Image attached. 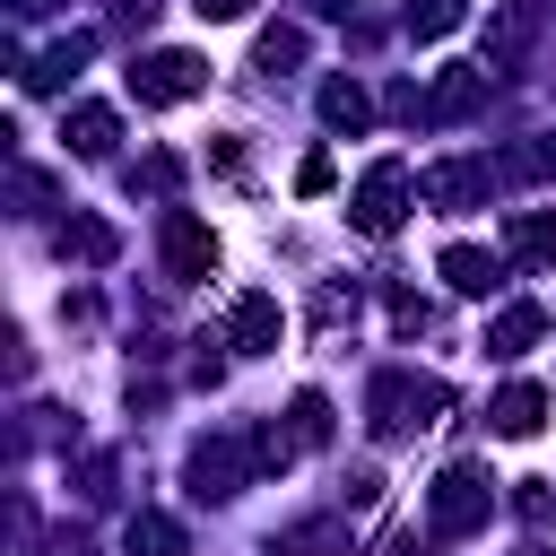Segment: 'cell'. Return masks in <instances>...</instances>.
Masks as SVG:
<instances>
[{"mask_svg":"<svg viewBox=\"0 0 556 556\" xmlns=\"http://www.w3.org/2000/svg\"><path fill=\"white\" fill-rule=\"evenodd\" d=\"M504 243L521 269H556V208H513L504 217Z\"/></svg>","mask_w":556,"mask_h":556,"instance_id":"obj_12","label":"cell"},{"mask_svg":"<svg viewBox=\"0 0 556 556\" xmlns=\"http://www.w3.org/2000/svg\"><path fill=\"white\" fill-rule=\"evenodd\" d=\"M278 330H287L278 295H235V313H226V339H235L243 356H269V348H278Z\"/></svg>","mask_w":556,"mask_h":556,"instance_id":"obj_8","label":"cell"},{"mask_svg":"<svg viewBox=\"0 0 556 556\" xmlns=\"http://www.w3.org/2000/svg\"><path fill=\"white\" fill-rule=\"evenodd\" d=\"M278 556H348V530H339V521H295V530L278 539Z\"/></svg>","mask_w":556,"mask_h":556,"instance_id":"obj_20","label":"cell"},{"mask_svg":"<svg viewBox=\"0 0 556 556\" xmlns=\"http://www.w3.org/2000/svg\"><path fill=\"white\" fill-rule=\"evenodd\" d=\"M539 339H547V313H539V304H504V313L486 321V356H495V365H513V356H530Z\"/></svg>","mask_w":556,"mask_h":556,"instance_id":"obj_10","label":"cell"},{"mask_svg":"<svg viewBox=\"0 0 556 556\" xmlns=\"http://www.w3.org/2000/svg\"><path fill=\"white\" fill-rule=\"evenodd\" d=\"M408 191H417V182H408V165H400V156H382V165L356 182V200H348V226H356V235H374V243H382V235H400V217H408Z\"/></svg>","mask_w":556,"mask_h":556,"instance_id":"obj_3","label":"cell"},{"mask_svg":"<svg viewBox=\"0 0 556 556\" xmlns=\"http://www.w3.org/2000/svg\"><path fill=\"white\" fill-rule=\"evenodd\" d=\"M61 139H70V156H113V139H122V122H113V104H70V122H61Z\"/></svg>","mask_w":556,"mask_h":556,"instance_id":"obj_13","label":"cell"},{"mask_svg":"<svg viewBox=\"0 0 556 556\" xmlns=\"http://www.w3.org/2000/svg\"><path fill=\"white\" fill-rule=\"evenodd\" d=\"M486 104V70L478 61H452L443 78H434V96H426V122H469Z\"/></svg>","mask_w":556,"mask_h":556,"instance_id":"obj_7","label":"cell"},{"mask_svg":"<svg viewBox=\"0 0 556 556\" xmlns=\"http://www.w3.org/2000/svg\"><path fill=\"white\" fill-rule=\"evenodd\" d=\"M156 243H165V278H174V287H200V278L217 269V235H208L191 208H165Z\"/></svg>","mask_w":556,"mask_h":556,"instance_id":"obj_6","label":"cell"},{"mask_svg":"<svg viewBox=\"0 0 556 556\" xmlns=\"http://www.w3.org/2000/svg\"><path fill=\"white\" fill-rule=\"evenodd\" d=\"M460 17H469V0H408V35L417 43H443Z\"/></svg>","mask_w":556,"mask_h":556,"instance_id":"obj_21","label":"cell"},{"mask_svg":"<svg viewBox=\"0 0 556 556\" xmlns=\"http://www.w3.org/2000/svg\"><path fill=\"white\" fill-rule=\"evenodd\" d=\"M9 9H17V17H43V9H52V0H9Z\"/></svg>","mask_w":556,"mask_h":556,"instance_id":"obj_27","label":"cell"},{"mask_svg":"<svg viewBox=\"0 0 556 556\" xmlns=\"http://www.w3.org/2000/svg\"><path fill=\"white\" fill-rule=\"evenodd\" d=\"M122 252V235L104 226V217H61V261H87V269H104Z\"/></svg>","mask_w":556,"mask_h":556,"instance_id":"obj_16","label":"cell"},{"mask_svg":"<svg viewBox=\"0 0 556 556\" xmlns=\"http://www.w3.org/2000/svg\"><path fill=\"white\" fill-rule=\"evenodd\" d=\"M417 191H426L434 208H469V200L486 191V165H426V174H417Z\"/></svg>","mask_w":556,"mask_h":556,"instance_id":"obj_15","label":"cell"},{"mask_svg":"<svg viewBox=\"0 0 556 556\" xmlns=\"http://www.w3.org/2000/svg\"><path fill=\"white\" fill-rule=\"evenodd\" d=\"M174 182H182V156H174V148H156V156H139V165H130V191H156V200H165Z\"/></svg>","mask_w":556,"mask_h":556,"instance_id":"obj_23","label":"cell"},{"mask_svg":"<svg viewBox=\"0 0 556 556\" xmlns=\"http://www.w3.org/2000/svg\"><path fill=\"white\" fill-rule=\"evenodd\" d=\"M122 547H130V556H191V539H182V521H174V513H130Z\"/></svg>","mask_w":556,"mask_h":556,"instance_id":"obj_17","label":"cell"},{"mask_svg":"<svg viewBox=\"0 0 556 556\" xmlns=\"http://www.w3.org/2000/svg\"><path fill=\"white\" fill-rule=\"evenodd\" d=\"M191 9H200V17H208V26H226V17H243V9H252V0H191Z\"/></svg>","mask_w":556,"mask_h":556,"instance_id":"obj_26","label":"cell"},{"mask_svg":"<svg viewBox=\"0 0 556 556\" xmlns=\"http://www.w3.org/2000/svg\"><path fill=\"white\" fill-rule=\"evenodd\" d=\"M87 52H96V35H61V43H52V52H35V61L17 70V78H26L35 96H52V87H61V78H70V70H78Z\"/></svg>","mask_w":556,"mask_h":556,"instance_id":"obj_14","label":"cell"},{"mask_svg":"<svg viewBox=\"0 0 556 556\" xmlns=\"http://www.w3.org/2000/svg\"><path fill=\"white\" fill-rule=\"evenodd\" d=\"M321 9H348V0H321Z\"/></svg>","mask_w":556,"mask_h":556,"instance_id":"obj_28","label":"cell"},{"mask_svg":"<svg viewBox=\"0 0 556 556\" xmlns=\"http://www.w3.org/2000/svg\"><path fill=\"white\" fill-rule=\"evenodd\" d=\"M434 408H452V391H443V382H417V374H374V391H365V417H374L382 443L434 426Z\"/></svg>","mask_w":556,"mask_h":556,"instance_id":"obj_1","label":"cell"},{"mask_svg":"<svg viewBox=\"0 0 556 556\" xmlns=\"http://www.w3.org/2000/svg\"><path fill=\"white\" fill-rule=\"evenodd\" d=\"M252 469H261L252 434H208V443H191V495H208V504L243 495V486H252Z\"/></svg>","mask_w":556,"mask_h":556,"instance_id":"obj_4","label":"cell"},{"mask_svg":"<svg viewBox=\"0 0 556 556\" xmlns=\"http://www.w3.org/2000/svg\"><path fill=\"white\" fill-rule=\"evenodd\" d=\"M330 182H339V165H330V148H313V156L295 165V191H304V200H321Z\"/></svg>","mask_w":556,"mask_h":556,"instance_id":"obj_24","label":"cell"},{"mask_svg":"<svg viewBox=\"0 0 556 556\" xmlns=\"http://www.w3.org/2000/svg\"><path fill=\"white\" fill-rule=\"evenodd\" d=\"M434 269H443V287H452V295H495V287H504V261H495V252H478V243H443V261H434Z\"/></svg>","mask_w":556,"mask_h":556,"instance_id":"obj_9","label":"cell"},{"mask_svg":"<svg viewBox=\"0 0 556 556\" xmlns=\"http://www.w3.org/2000/svg\"><path fill=\"white\" fill-rule=\"evenodd\" d=\"M391 321H400V330H426V321H434V313H426V304H417V295H391Z\"/></svg>","mask_w":556,"mask_h":556,"instance_id":"obj_25","label":"cell"},{"mask_svg":"<svg viewBox=\"0 0 556 556\" xmlns=\"http://www.w3.org/2000/svg\"><path fill=\"white\" fill-rule=\"evenodd\" d=\"M486 426H495V434H513V443H530V434L547 426V391H539V382H504V391H495V408H486Z\"/></svg>","mask_w":556,"mask_h":556,"instance_id":"obj_11","label":"cell"},{"mask_svg":"<svg viewBox=\"0 0 556 556\" xmlns=\"http://www.w3.org/2000/svg\"><path fill=\"white\" fill-rule=\"evenodd\" d=\"M426 513H434V530H443V539H469V530H486V513H495V478H486V469H469V460H452V469L434 478Z\"/></svg>","mask_w":556,"mask_h":556,"instance_id":"obj_2","label":"cell"},{"mask_svg":"<svg viewBox=\"0 0 556 556\" xmlns=\"http://www.w3.org/2000/svg\"><path fill=\"white\" fill-rule=\"evenodd\" d=\"M321 122H330V130H365V122H374V96H365L356 78H321Z\"/></svg>","mask_w":556,"mask_h":556,"instance_id":"obj_18","label":"cell"},{"mask_svg":"<svg viewBox=\"0 0 556 556\" xmlns=\"http://www.w3.org/2000/svg\"><path fill=\"white\" fill-rule=\"evenodd\" d=\"M295 61H304V26H269L252 43V70H295Z\"/></svg>","mask_w":556,"mask_h":556,"instance_id":"obj_22","label":"cell"},{"mask_svg":"<svg viewBox=\"0 0 556 556\" xmlns=\"http://www.w3.org/2000/svg\"><path fill=\"white\" fill-rule=\"evenodd\" d=\"M287 434H295L304 452L330 443V400H321V391H295V400H287Z\"/></svg>","mask_w":556,"mask_h":556,"instance_id":"obj_19","label":"cell"},{"mask_svg":"<svg viewBox=\"0 0 556 556\" xmlns=\"http://www.w3.org/2000/svg\"><path fill=\"white\" fill-rule=\"evenodd\" d=\"M200 87H208V61H200V52H174V43H165V52H139V61H130V96H139V104H191Z\"/></svg>","mask_w":556,"mask_h":556,"instance_id":"obj_5","label":"cell"}]
</instances>
